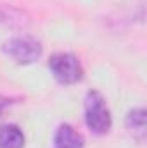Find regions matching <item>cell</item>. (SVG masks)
Listing matches in <instances>:
<instances>
[{
  "label": "cell",
  "instance_id": "1",
  "mask_svg": "<svg viewBox=\"0 0 147 148\" xmlns=\"http://www.w3.org/2000/svg\"><path fill=\"white\" fill-rule=\"evenodd\" d=\"M85 122H87L88 129L94 134H99V136L109 133L111 124H112L106 100L95 90L88 91L87 98H85Z\"/></svg>",
  "mask_w": 147,
  "mask_h": 148
},
{
  "label": "cell",
  "instance_id": "2",
  "mask_svg": "<svg viewBox=\"0 0 147 148\" xmlns=\"http://www.w3.org/2000/svg\"><path fill=\"white\" fill-rule=\"evenodd\" d=\"M3 53L9 55L14 62L17 64H33L42 55V45L37 38L31 36H16L10 38L9 41L3 43L2 47Z\"/></svg>",
  "mask_w": 147,
  "mask_h": 148
},
{
  "label": "cell",
  "instance_id": "3",
  "mask_svg": "<svg viewBox=\"0 0 147 148\" xmlns=\"http://www.w3.org/2000/svg\"><path fill=\"white\" fill-rule=\"evenodd\" d=\"M49 69L61 84H74L83 77L80 60L73 53H55L49 60Z\"/></svg>",
  "mask_w": 147,
  "mask_h": 148
},
{
  "label": "cell",
  "instance_id": "4",
  "mask_svg": "<svg viewBox=\"0 0 147 148\" xmlns=\"http://www.w3.org/2000/svg\"><path fill=\"white\" fill-rule=\"evenodd\" d=\"M83 136L69 124H61L54 136V148H83Z\"/></svg>",
  "mask_w": 147,
  "mask_h": 148
},
{
  "label": "cell",
  "instance_id": "5",
  "mask_svg": "<svg viewBox=\"0 0 147 148\" xmlns=\"http://www.w3.org/2000/svg\"><path fill=\"white\" fill-rule=\"evenodd\" d=\"M126 127L133 134V138L142 143L146 140V133H147L146 110L144 109H133V110L128 112V115H126Z\"/></svg>",
  "mask_w": 147,
  "mask_h": 148
},
{
  "label": "cell",
  "instance_id": "6",
  "mask_svg": "<svg viewBox=\"0 0 147 148\" xmlns=\"http://www.w3.org/2000/svg\"><path fill=\"white\" fill-rule=\"evenodd\" d=\"M24 134L16 124H5L0 127V148H23Z\"/></svg>",
  "mask_w": 147,
  "mask_h": 148
},
{
  "label": "cell",
  "instance_id": "7",
  "mask_svg": "<svg viewBox=\"0 0 147 148\" xmlns=\"http://www.w3.org/2000/svg\"><path fill=\"white\" fill-rule=\"evenodd\" d=\"M26 23L28 21H26L23 12H19L16 9L0 7V24H5V26H24Z\"/></svg>",
  "mask_w": 147,
  "mask_h": 148
},
{
  "label": "cell",
  "instance_id": "8",
  "mask_svg": "<svg viewBox=\"0 0 147 148\" xmlns=\"http://www.w3.org/2000/svg\"><path fill=\"white\" fill-rule=\"evenodd\" d=\"M9 103H10V102H9V98H5V97H2V95H0V117H2L3 110L9 107Z\"/></svg>",
  "mask_w": 147,
  "mask_h": 148
}]
</instances>
